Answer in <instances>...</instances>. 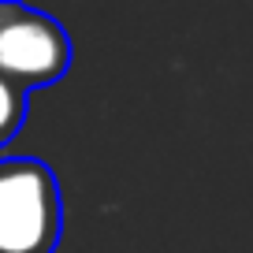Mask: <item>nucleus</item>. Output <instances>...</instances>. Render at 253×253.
<instances>
[{
    "instance_id": "1",
    "label": "nucleus",
    "mask_w": 253,
    "mask_h": 253,
    "mask_svg": "<svg viewBox=\"0 0 253 253\" xmlns=\"http://www.w3.org/2000/svg\"><path fill=\"white\" fill-rule=\"evenodd\" d=\"M60 227L56 175L34 157L0 160V253H52Z\"/></svg>"
},
{
    "instance_id": "2",
    "label": "nucleus",
    "mask_w": 253,
    "mask_h": 253,
    "mask_svg": "<svg viewBox=\"0 0 253 253\" xmlns=\"http://www.w3.org/2000/svg\"><path fill=\"white\" fill-rule=\"evenodd\" d=\"M71 67V38L45 11L0 4V75L26 93L56 82Z\"/></svg>"
},
{
    "instance_id": "3",
    "label": "nucleus",
    "mask_w": 253,
    "mask_h": 253,
    "mask_svg": "<svg viewBox=\"0 0 253 253\" xmlns=\"http://www.w3.org/2000/svg\"><path fill=\"white\" fill-rule=\"evenodd\" d=\"M26 97L30 93L23 86H15L11 79L0 75V149L19 134V126L26 119Z\"/></svg>"
}]
</instances>
